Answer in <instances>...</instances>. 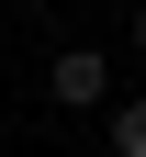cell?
Instances as JSON below:
<instances>
[{"instance_id": "cell-1", "label": "cell", "mask_w": 146, "mask_h": 157, "mask_svg": "<svg viewBox=\"0 0 146 157\" xmlns=\"http://www.w3.org/2000/svg\"><path fill=\"white\" fill-rule=\"evenodd\" d=\"M45 101H68V112H101V101H112V56H101V45H56V67H45Z\"/></svg>"}, {"instance_id": "cell-2", "label": "cell", "mask_w": 146, "mask_h": 157, "mask_svg": "<svg viewBox=\"0 0 146 157\" xmlns=\"http://www.w3.org/2000/svg\"><path fill=\"white\" fill-rule=\"evenodd\" d=\"M112 157H146V101H112Z\"/></svg>"}, {"instance_id": "cell-3", "label": "cell", "mask_w": 146, "mask_h": 157, "mask_svg": "<svg viewBox=\"0 0 146 157\" xmlns=\"http://www.w3.org/2000/svg\"><path fill=\"white\" fill-rule=\"evenodd\" d=\"M124 45H135V56H146V11H135V23H124Z\"/></svg>"}, {"instance_id": "cell-4", "label": "cell", "mask_w": 146, "mask_h": 157, "mask_svg": "<svg viewBox=\"0 0 146 157\" xmlns=\"http://www.w3.org/2000/svg\"><path fill=\"white\" fill-rule=\"evenodd\" d=\"M0 11H34V0H0Z\"/></svg>"}, {"instance_id": "cell-5", "label": "cell", "mask_w": 146, "mask_h": 157, "mask_svg": "<svg viewBox=\"0 0 146 157\" xmlns=\"http://www.w3.org/2000/svg\"><path fill=\"white\" fill-rule=\"evenodd\" d=\"M90 157H112V146H90Z\"/></svg>"}]
</instances>
